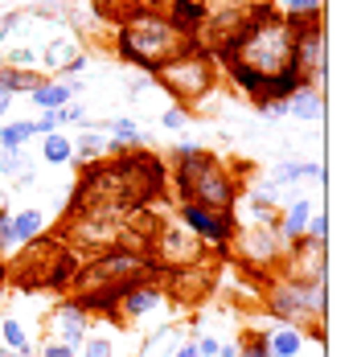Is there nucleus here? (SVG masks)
<instances>
[{
	"instance_id": "nucleus-1",
	"label": "nucleus",
	"mask_w": 357,
	"mask_h": 357,
	"mask_svg": "<svg viewBox=\"0 0 357 357\" xmlns=\"http://www.w3.org/2000/svg\"><path fill=\"white\" fill-rule=\"evenodd\" d=\"M165 197H169L165 160L148 148H128L115 160H95V165L78 169L70 210H86V206L136 210V206H156Z\"/></svg>"
},
{
	"instance_id": "nucleus-2",
	"label": "nucleus",
	"mask_w": 357,
	"mask_h": 357,
	"mask_svg": "<svg viewBox=\"0 0 357 357\" xmlns=\"http://www.w3.org/2000/svg\"><path fill=\"white\" fill-rule=\"evenodd\" d=\"M291 50H296L291 21L275 4H250L238 21V29L214 50V58H234L267 82V78H275L291 66Z\"/></svg>"
},
{
	"instance_id": "nucleus-3",
	"label": "nucleus",
	"mask_w": 357,
	"mask_h": 357,
	"mask_svg": "<svg viewBox=\"0 0 357 357\" xmlns=\"http://www.w3.org/2000/svg\"><path fill=\"white\" fill-rule=\"evenodd\" d=\"M169 189L177 193L181 206H206V210H218V214H230L243 202V185L222 165V156H214V152H206V148H197L189 140L173 144Z\"/></svg>"
},
{
	"instance_id": "nucleus-4",
	"label": "nucleus",
	"mask_w": 357,
	"mask_h": 357,
	"mask_svg": "<svg viewBox=\"0 0 357 357\" xmlns=\"http://www.w3.org/2000/svg\"><path fill=\"white\" fill-rule=\"evenodd\" d=\"M189 45L193 41L165 17V8H128V17H119V29H115L119 62H128L136 74H148V78H156V70L181 58Z\"/></svg>"
},
{
	"instance_id": "nucleus-5",
	"label": "nucleus",
	"mask_w": 357,
	"mask_h": 357,
	"mask_svg": "<svg viewBox=\"0 0 357 357\" xmlns=\"http://www.w3.org/2000/svg\"><path fill=\"white\" fill-rule=\"evenodd\" d=\"M148 275H156L152 255H144V250H128V247H107V250H99V255H91V259L78 267L70 291L128 287V284H136V280H148Z\"/></svg>"
},
{
	"instance_id": "nucleus-6",
	"label": "nucleus",
	"mask_w": 357,
	"mask_h": 357,
	"mask_svg": "<svg viewBox=\"0 0 357 357\" xmlns=\"http://www.w3.org/2000/svg\"><path fill=\"white\" fill-rule=\"evenodd\" d=\"M156 82L173 95V103H181V107H197L210 91H214L218 82V62L210 50H202V45H189L181 58H173L169 66H160L156 70Z\"/></svg>"
},
{
	"instance_id": "nucleus-7",
	"label": "nucleus",
	"mask_w": 357,
	"mask_h": 357,
	"mask_svg": "<svg viewBox=\"0 0 357 357\" xmlns=\"http://www.w3.org/2000/svg\"><path fill=\"white\" fill-rule=\"evenodd\" d=\"M119 230H123V210L111 206H86V210H66V222L58 230V238L70 250H99L119 247Z\"/></svg>"
},
{
	"instance_id": "nucleus-8",
	"label": "nucleus",
	"mask_w": 357,
	"mask_h": 357,
	"mask_svg": "<svg viewBox=\"0 0 357 357\" xmlns=\"http://www.w3.org/2000/svg\"><path fill=\"white\" fill-rule=\"evenodd\" d=\"M267 308L275 312L280 324H312L321 333L324 312H328V287L324 284H291V280H275L267 287Z\"/></svg>"
},
{
	"instance_id": "nucleus-9",
	"label": "nucleus",
	"mask_w": 357,
	"mask_h": 357,
	"mask_svg": "<svg viewBox=\"0 0 357 357\" xmlns=\"http://www.w3.org/2000/svg\"><path fill=\"white\" fill-rule=\"evenodd\" d=\"M152 263H156V275H165V271H181V267H202V263H210V250L202 238H193L185 226H181L177 218H169V222H160V230H156V238H152Z\"/></svg>"
},
{
	"instance_id": "nucleus-10",
	"label": "nucleus",
	"mask_w": 357,
	"mask_h": 357,
	"mask_svg": "<svg viewBox=\"0 0 357 357\" xmlns=\"http://www.w3.org/2000/svg\"><path fill=\"white\" fill-rule=\"evenodd\" d=\"M177 222L193 234L202 238L206 250H214L218 259H230V243L238 234V214H218V210H206V206H177Z\"/></svg>"
},
{
	"instance_id": "nucleus-11",
	"label": "nucleus",
	"mask_w": 357,
	"mask_h": 357,
	"mask_svg": "<svg viewBox=\"0 0 357 357\" xmlns=\"http://www.w3.org/2000/svg\"><path fill=\"white\" fill-rule=\"evenodd\" d=\"M275 275L291 280V284H324V275H328V247L317 243V238H308V234L296 238V243H284Z\"/></svg>"
},
{
	"instance_id": "nucleus-12",
	"label": "nucleus",
	"mask_w": 357,
	"mask_h": 357,
	"mask_svg": "<svg viewBox=\"0 0 357 357\" xmlns=\"http://www.w3.org/2000/svg\"><path fill=\"white\" fill-rule=\"evenodd\" d=\"M230 247L238 250V259L250 271H275V263L284 255V238H280L275 222H250V226H238Z\"/></svg>"
},
{
	"instance_id": "nucleus-13",
	"label": "nucleus",
	"mask_w": 357,
	"mask_h": 357,
	"mask_svg": "<svg viewBox=\"0 0 357 357\" xmlns=\"http://www.w3.org/2000/svg\"><path fill=\"white\" fill-rule=\"evenodd\" d=\"M291 66L304 74L308 86H321L324 82V21H312V25H300L296 29Z\"/></svg>"
},
{
	"instance_id": "nucleus-14",
	"label": "nucleus",
	"mask_w": 357,
	"mask_h": 357,
	"mask_svg": "<svg viewBox=\"0 0 357 357\" xmlns=\"http://www.w3.org/2000/svg\"><path fill=\"white\" fill-rule=\"evenodd\" d=\"M165 300H169V296H165V287H160V280H156V275L136 280V284L123 287V296H119V308H115V321L136 324V321H144L148 312H156Z\"/></svg>"
},
{
	"instance_id": "nucleus-15",
	"label": "nucleus",
	"mask_w": 357,
	"mask_h": 357,
	"mask_svg": "<svg viewBox=\"0 0 357 357\" xmlns=\"http://www.w3.org/2000/svg\"><path fill=\"white\" fill-rule=\"evenodd\" d=\"M50 341H58V345H70V349H82V341H86V328H91V317L74 304V296H66L58 308H54V317H50Z\"/></svg>"
},
{
	"instance_id": "nucleus-16",
	"label": "nucleus",
	"mask_w": 357,
	"mask_h": 357,
	"mask_svg": "<svg viewBox=\"0 0 357 357\" xmlns=\"http://www.w3.org/2000/svg\"><path fill=\"white\" fill-rule=\"evenodd\" d=\"M165 17H169V21H173L181 33L189 37V41H197L202 25L210 21V0H169Z\"/></svg>"
},
{
	"instance_id": "nucleus-17",
	"label": "nucleus",
	"mask_w": 357,
	"mask_h": 357,
	"mask_svg": "<svg viewBox=\"0 0 357 357\" xmlns=\"http://www.w3.org/2000/svg\"><path fill=\"white\" fill-rule=\"evenodd\" d=\"M78 95H82V82H62V78H45V82H37L33 91H29V99L41 111H62Z\"/></svg>"
},
{
	"instance_id": "nucleus-18",
	"label": "nucleus",
	"mask_w": 357,
	"mask_h": 357,
	"mask_svg": "<svg viewBox=\"0 0 357 357\" xmlns=\"http://www.w3.org/2000/svg\"><path fill=\"white\" fill-rule=\"evenodd\" d=\"M321 181L324 169L317 160H280L275 169H271V189H284V185H296V181Z\"/></svg>"
},
{
	"instance_id": "nucleus-19",
	"label": "nucleus",
	"mask_w": 357,
	"mask_h": 357,
	"mask_svg": "<svg viewBox=\"0 0 357 357\" xmlns=\"http://www.w3.org/2000/svg\"><path fill=\"white\" fill-rule=\"evenodd\" d=\"M317 214L312 210V202L308 197H300V202H291L284 210V218H275V226H280V238L284 243H296V238H304V226H308V218Z\"/></svg>"
},
{
	"instance_id": "nucleus-20",
	"label": "nucleus",
	"mask_w": 357,
	"mask_h": 357,
	"mask_svg": "<svg viewBox=\"0 0 357 357\" xmlns=\"http://www.w3.org/2000/svg\"><path fill=\"white\" fill-rule=\"evenodd\" d=\"M214 62L222 66V70H226V78L234 82V91H243L250 103H255V99L263 95V86H267V82H263V78H259L255 70H247L243 62H234V58H214Z\"/></svg>"
},
{
	"instance_id": "nucleus-21",
	"label": "nucleus",
	"mask_w": 357,
	"mask_h": 357,
	"mask_svg": "<svg viewBox=\"0 0 357 357\" xmlns=\"http://www.w3.org/2000/svg\"><path fill=\"white\" fill-rule=\"evenodd\" d=\"M287 115H296V119H321L324 115V95H321V86H300L291 99H287Z\"/></svg>"
},
{
	"instance_id": "nucleus-22",
	"label": "nucleus",
	"mask_w": 357,
	"mask_h": 357,
	"mask_svg": "<svg viewBox=\"0 0 357 357\" xmlns=\"http://www.w3.org/2000/svg\"><path fill=\"white\" fill-rule=\"evenodd\" d=\"M267 349H271V357H296L304 349V333L291 328V324H275L267 333Z\"/></svg>"
},
{
	"instance_id": "nucleus-23",
	"label": "nucleus",
	"mask_w": 357,
	"mask_h": 357,
	"mask_svg": "<svg viewBox=\"0 0 357 357\" xmlns=\"http://www.w3.org/2000/svg\"><path fill=\"white\" fill-rule=\"evenodd\" d=\"M103 132H107L111 140H119L123 148H144V144H148V132H144L136 119H128V115L107 119V123H103Z\"/></svg>"
},
{
	"instance_id": "nucleus-24",
	"label": "nucleus",
	"mask_w": 357,
	"mask_h": 357,
	"mask_svg": "<svg viewBox=\"0 0 357 357\" xmlns=\"http://www.w3.org/2000/svg\"><path fill=\"white\" fill-rule=\"evenodd\" d=\"M0 173L13 177L17 185H29L33 181V165H29L25 148H0Z\"/></svg>"
},
{
	"instance_id": "nucleus-25",
	"label": "nucleus",
	"mask_w": 357,
	"mask_h": 357,
	"mask_svg": "<svg viewBox=\"0 0 357 357\" xmlns=\"http://www.w3.org/2000/svg\"><path fill=\"white\" fill-rule=\"evenodd\" d=\"M41 234H45V214H41V210H21V214H13V238H17V247L33 243Z\"/></svg>"
},
{
	"instance_id": "nucleus-26",
	"label": "nucleus",
	"mask_w": 357,
	"mask_h": 357,
	"mask_svg": "<svg viewBox=\"0 0 357 357\" xmlns=\"http://www.w3.org/2000/svg\"><path fill=\"white\" fill-rule=\"evenodd\" d=\"M37 82H45L37 66H33V70H13V66H4V62H0V86H4L8 95H21V91H33Z\"/></svg>"
},
{
	"instance_id": "nucleus-27",
	"label": "nucleus",
	"mask_w": 357,
	"mask_h": 357,
	"mask_svg": "<svg viewBox=\"0 0 357 357\" xmlns=\"http://www.w3.org/2000/svg\"><path fill=\"white\" fill-rule=\"evenodd\" d=\"M41 160H45V165H70L74 160V144L66 140L62 132L41 136Z\"/></svg>"
},
{
	"instance_id": "nucleus-28",
	"label": "nucleus",
	"mask_w": 357,
	"mask_h": 357,
	"mask_svg": "<svg viewBox=\"0 0 357 357\" xmlns=\"http://www.w3.org/2000/svg\"><path fill=\"white\" fill-rule=\"evenodd\" d=\"M255 222H275V193L271 189H243Z\"/></svg>"
},
{
	"instance_id": "nucleus-29",
	"label": "nucleus",
	"mask_w": 357,
	"mask_h": 357,
	"mask_svg": "<svg viewBox=\"0 0 357 357\" xmlns=\"http://www.w3.org/2000/svg\"><path fill=\"white\" fill-rule=\"evenodd\" d=\"M74 54H78V45H74L70 37H62V41H50V45H45V54H41L37 62H41L45 70H62Z\"/></svg>"
},
{
	"instance_id": "nucleus-30",
	"label": "nucleus",
	"mask_w": 357,
	"mask_h": 357,
	"mask_svg": "<svg viewBox=\"0 0 357 357\" xmlns=\"http://www.w3.org/2000/svg\"><path fill=\"white\" fill-rule=\"evenodd\" d=\"M29 140H33V123L29 119H13V123L0 128V148H25Z\"/></svg>"
},
{
	"instance_id": "nucleus-31",
	"label": "nucleus",
	"mask_w": 357,
	"mask_h": 357,
	"mask_svg": "<svg viewBox=\"0 0 357 357\" xmlns=\"http://www.w3.org/2000/svg\"><path fill=\"white\" fill-rule=\"evenodd\" d=\"M0 341H4V349H8V354H29V337H25V328L13 321V317H8V321H0Z\"/></svg>"
},
{
	"instance_id": "nucleus-32",
	"label": "nucleus",
	"mask_w": 357,
	"mask_h": 357,
	"mask_svg": "<svg viewBox=\"0 0 357 357\" xmlns=\"http://www.w3.org/2000/svg\"><path fill=\"white\" fill-rule=\"evenodd\" d=\"M238 357H271V349H267V333L250 328L247 337H243V349H238Z\"/></svg>"
},
{
	"instance_id": "nucleus-33",
	"label": "nucleus",
	"mask_w": 357,
	"mask_h": 357,
	"mask_svg": "<svg viewBox=\"0 0 357 357\" xmlns=\"http://www.w3.org/2000/svg\"><path fill=\"white\" fill-rule=\"evenodd\" d=\"M0 62H4V66H13V70H33L37 54H33V50H25V45H17V50H8Z\"/></svg>"
},
{
	"instance_id": "nucleus-34",
	"label": "nucleus",
	"mask_w": 357,
	"mask_h": 357,
	"mask_svg": "<svg viewBox=\"0 0 357 357\" xmlns=\"http://www.w3.org/2000/svg\"><path fill=\"white\" fill-rule=\"evenodd\" d=\"M160 128H169V132H185V128H189V107H181V103L165 107V115H160Z\"/></svg>"
},
{
	"instance_id": "nucleus-35",
	"label": "nucleus",
	"mask_w": 357,
	"mask_h": 357,
	"mask_svg": "<svg viewBox=\"0 0 357 357\" xmlns=\"http://www.w3.org/2000/svg\"><path fill=\"white\" fill-rule=\"evenodd\" d=\"M82 357H115V345L107 337H86L82 341Z\"/></svg>"
},
{
	"instance_id": "nucleus-36",
	"label": "nucleus",
	"mask_w": 357,
	"mask_h": 357,
	"mask_svg": "<svg viewBox=\"0 0 357 357\" xmlns=\"http://www.w3.org/2000/svg\"><path fill=\"white\" fill-rule=\"evenodd\" d=\"M13 247H17V238H13V214L0 210V259L13 255Z\"/></svg>"
},
{
	"instance_id": "nucleus-37",
	"label": "nucleus",
	"mask_w": 357,
	"mask_h": 357,
	"mask_svg": "<svg viewBox=\"0 0 357 357\" xmlns=\"http://www.w3.org/2000/svg\"><path fill=\"white\" fill-rule=\"evenodd\" d=\"M304 234H308V238H317V243H328V218H324L321 210H317V214L308 218V226H304Z\"/></svg>"
},
{
	"instance_id": "nucleus-38",
	"label": "nucleus",
	"mask_w": 357,
	"mask_h": 357,
	"mask_svg": "<svg viewBox=\"0 0 357 357\" xmlns=\"http://www.w3.org/2000/svg\"><path fill=\"white\" fill-rule=\"evenodd\" d=\"M58 115V128H66V123H86V107L82 103H66L62 111H54Z\"/></svg>"
},
{
	"instance_id": "nucleus-39",
	"label": "nucleus",
	"mask_w": 357,
	"mask_h": 357,
	"mask_svg": "<svg viewBox=\"0 0 357 357\" xmlns=\"http://www.w3.org/2000/svg\"><path fill=\"white\" fill-rule=\"evenodd\" d=\"M152 82H156V78H148V74H136V78L128 82V99H132V103H144V99H148V86H152Z\"/></svg>"
},
{
	"instance_id": "nucleus-40",
	"label": "nucleus",
	"mask_w": 357,
	"mask_h": 357,
	"mask_svg": "<svg viewBox=\"0 0 357 357\" xmlns=\"http://www.w3.org/2000/svg\"><path fill=\"white\" fill-rule=\"evenodd\" d=\"M33 123V136H54L58 132V115L54 111H41V119H29Z\"/></svg>"
},
{
	"instance_id": "nucleus-41",
	"label": "nucleus",
	"mask_w": 357,
	"mask_h": 357,
	"mask_svg": "<svg viewBox=\"0 0 357 357\" xmlns=\"http://www.w3.org/2000/svg\"><path fill=\"white\" fill-rule=\"evenodd\" d=\"M255 107H259L263 119H284L287 115V103H280V99H267V103H255Z\"/></svg>"
},
{
	"instance_id": "nucleus-42",
	"label": "nucleus",
	"mask_w": 357,
	"mask_h": 357,
	"mask_svg": "<svg viewBox=\"0 0 357 357\" xmlns=\"http://www.w3.org/2000/svg\"><path fill=\"white\" fill-rule=\"evenodd\" d=\"M21 21H25L21 13H0V41H4L8 33H17V29H21Z\"/></svg>"
},
{
	"instance_id": "nucleus-43",
	"label": "nucleus",
	"mask_w": 357,
	"mask_h": 357,
	"mask_svg": "<svg viewBox=\"0 0 357 357\" xmlns=\"http://www.w3.org/2000/svg\"><path fill=\"white\" fill-rule=\"evenodd\" d=\"M41 357H78V349L58 345V341H45V345H41Z\"/></svg>"
},
{
	"instance_id": "nucleus-44",
	"label": "nucleus",
	"mask_w": 357,
	"mask_h": 357,
	"mask_svg": "<svg viewBox=\"0 0 357 357\" xmlns=\"http://www.w3.org/2000/svg\"><path fill=\"white\" fill-rule=\"evenodd\" d=\"M218 345H222V341H214V337H197V341H193L197 357H218Z\"/></svg>"
},
{
	"instance_id": "nucleus-45",
	"label": "nucleus",
	"mask_w": 357,
	"mask_h": 357,
	"mask_svg": "<svg viewBox=\"0 0 357 357\" xmlns=\"http://www.w3.org/2000/svg\"><path fill=\"white\" fill-rule=\"evenodd\" d=\"M82 70H86V58H82V54H74L70 62L62 66V82H70L74 74H82Z\"/></svg>"
},
{
	"instance_id": "nucleus-46",
	"label": "nucleus",
	"mask_w": 357,
	"mask_h": 357,
	"mask_svg": "<svg viewBox=\"0 0 357 357\" xmlns=\"http://www.w3.org/2000/svg\"><path fill=\"white\" fill-rule=\"evenodd\" d=\"M169 357H197V349H193V341H177Z\"/></svg>"
},
{
	"instance_id": "nucleus-47",
	"label": "nucleus",
	"mask_w": 357,
	"mask_h": 357,
	"mask_svg": "<svg viewBox=\"0 0 357 357\" xmlns=\"http://www.w3.org/2000/svg\"><path fill=\"white\" fill-rule=\"evenodd\" d=\"M8 107H13V95H8V91H4V86H0V119H4V115H8Z\"/></svg>"
}]
</instances>
